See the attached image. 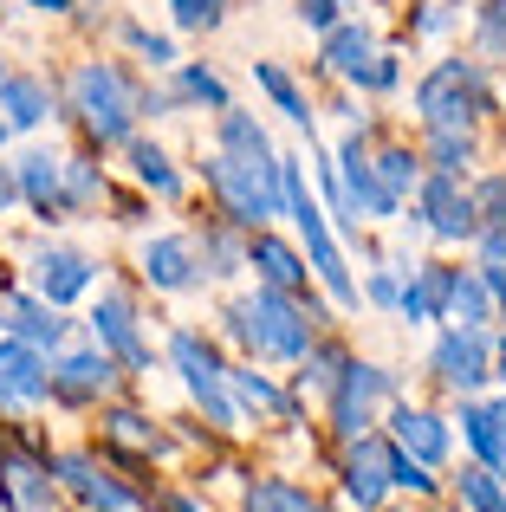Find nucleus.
I'll list each match as a JSON object with an SVG mask.
<instances>
[{
    "mask_svg": "<svg viewBox=\"0 0 506 512\" xmlns=\"http://www.w3.org/2000/svg\"><path fill=\"white\" fill-rule=\"evenodd\" d=\"M487 104H494V98H487L481 59H442V65H429V72H422V85H416L422 130H474Z\"/></svg>",
    "mask_w": 506,
    "mask_h": 512,
    "instance_id": "obj_5",
    "label": "nucleus"
},
{
    "mask_svg": "<svg viewBox=\"0 0 506 512\" xmlns=\"http://www.w3.org/2000/svg\"><path fill=\"white\" fill-rule=\"evenodd\" d=\"M442 318H455L461 331H487L494 325V299H487V286H481V273H461L455 266V279H448V312Z\"/></svg>",
    "mask_w": 506,
    "mask_h": 512,
    "instance_id": "obj_26",
    "label": "nucleus"
},
{
    "mask_svg": "<svg viewBox=\"0 0 506 512\" xmlns=\"http://www.w3.org/2000/svg\"><path fill=\"white\" fill-rule=\"evenodd\" d=\"M0 325H7V338H20V344H33V350H59L65 344L59 305H46L39 292H33V299H7V305H0Z\"/></svg>",
    "mask_w": 506,
    "mask_h": 512,
    "instance_id": "obj_21",
    "label": "nucleus"
},
{
    "mask_svg": "<svg viewBox=\"0 0 506 512\" xmlns=\"http://www.w3.org/2000/svg\"><path fill=\"white\" fill-rule=\"evenodd\" d=\"M455 20H461V0H422V13H416V33H422V39H442Z\"/></svg>",
    "mask_w": 506,
    "mask_h": 512,
    "instance_id": "obj_46",
    "label": "nucleus"
},
{
    "mask_svg": "<svg viewBox=\"0 0 506 512\" xmlns=\"http://www.w3.org/2000/svg\"><path fill=\"white\" fill-rule=\"evenodd\" d=\"M338 182H344V201H351V214L357 221H390L403 201L390 195V188L377 182V169H370V143H364V130H351V137L338 143Z\"/></svg>",
    "mask_w": 506,
    "mask_h": 512,
    "instance_id": "obj_12",
    "label": "nucleus"
},
{
    "mask_svg": "<svg viewBox=\"0 0 506 512\" xmlns=\"http://www.w3.org/2000/svg\"><path fill=\"white\" fill-rule=\"evenodd\" d=\"M124 156H130V175H137L150 195H182V175H176V163H169V150H156V143H143V137H130L124 143Z\"/></svg>",
    "mask_w": 506,
    "mask_h": 512,
    "instance_id": "obj_29",
    "label": "nucleus"
},
{
    "mask_svg": "<svg viewBox=\"0 0 506 512\" xmlns=\"http://www.w3.org/2000/svg\"><path fill=\"white\" fill-rule=\"evenodd\" d=\"M26 7H39V13H52V20H59V13H72V0H26Z\"/></svg>",
    "mask_w": 506,
    "mask_h": 512,
    "instance_id": "obj_51",
    "label": "nucleus"
},
{
    "mask_svg": "<svg viewBox=\"0 0 506 512\" xmlns=\"http://www.w3.org/2000/svg\"><path fill=\"white\" fill-rule=\"evenodd\" d=\"M0 117H7L13 130H39L52 117V85L33 72H7L0 78Z\"/></svg>",
    "mask_w": 506,
    "mask_h": 512,
    "instance_id": "obj_23",
    "label": "nucleus"
},
{
    "mask_svg": "<svg viewBox=\"0 0 506 512\" xmlns=\"http://www.w3.org/2000/svg\"><path fill=\"white\" fill-rule=\"evenodd\" d=\"M163 512H202V506H195L189 493H169V500H163Z\"/></svg>",
    "mask_w": 506,
    "mask_h": 512,
    "instance_id": "obj_52",
    "label": "nucleus"
},
{
    "mask_svg": "<svg viewBox=\"0 0 506 512\" xmlns=\"http://www.w3.org/2000/svg\"><path fill=\"white\" fill-rule=\"evenodd\" d=\"M396 78H403V65H396L390 52H377V72H370V91H396Z\"/></svg>",
    "mask_w": 506,
    "mask_h": 512,
    "instance_id": "obj_49",
    "label": "nucleus"
},
{
    "mask_svg": "<svg viewBox=\"0 0 506 512\" xmlns=\"http://www.w3.org/2000/svg\"><path fill=\"white\" fill-rule=\"evenodd\" d=\"M474 273H481V286H487V299H494V312L506 318V266H494V260H481V266H474Z\"/></svg>",
    "mask_w": 506,
    "mask_h": 512,
    "instance_id": "obj_48",
    "label": "nucleus"
},
{
    "mask_svg": "<svg viewBox=\"0 0 506 512\" xmlns=\"http://www.w3.org/2000/svg\"><path fill=\"white\" fill-rule=\"evenodd\" d=\"M390 454H396V441H377V435H357L351 454H344V493L364 512H377L383 493H390Z\"/></svg>",
    "mask_w": 506,
    "mask_h": 512,
    "instance_id": "obj_17",
    "label": "nucleus"
},
{
    "mask_svg": "<svg viewBox=\"0 0 506 512\" xmlns=\"http://www.w3.org/2000/svg\"><path fill=\"white\" fill-rule=\"evenodd\" d=\"M396 292H403V266H396V260H377V273H370L364 299L383 305V312H396Z\"/></svg>",
    "mask_w": 506,
    "mask_h": 512,
    "instance_id": "obj_44",
    "label": "nucleus"
},
{
    "mask_svg": "<svg viewBox=\"0 0 506 512\" xmlns=\"http://www.w3.org/2000/svg\"><path fill=\"white\" fill-rule=\"evenodd\" d=\"M20 201V175H13V163H0V214Z\"/></svg>",
    "mask_w": 506,
    "mask_h": 512,
    "instance_id": "obj_50",
    "label": "nucleus"
},
{
    "mask_svg": "<svg viewBox=\"0 0 506 512\" xmlns=\"http://www.w3.org/2000/svg\"><path fill=\"white\" fill-rule=\"evenodd\" d=\"M7 137H13V124H7V117H0V143H7Z\"/></svg>",
    "mask_w": 506,
    "mask_h": 512,
    "instance_id": "obj_54",
    "label": "nucleus"
},
{
    "mask_svg": "<svg viewBox=\"0 0 506 512\" xmlns=\"http://www.w3.org/2000/svg\"><path fill=\"white\" fill-rule=\"evenodd\" d=\"M279 208H286V214H292V227H299V240H305V266H312V279H318V286H325L331 299L344 305V312H357V305H364V292H357L351 266H344L338 240H331V221H325V208H318V195L305 188L299 156H279Z\"/></svg>",
    "mask_w": 506,
    "mask_h": 512,
    "instance_id": "obj_3",
    "label": "nucleus"
},
{
    "mask_svg": "<svg viewBox=\"0 0 506 512\" xmlns=\"http://www.w3.org/2000/svg\"><path fill=\"white\" fill-rule=\"evenodd\" d=\"M169 20H176L182 33H215V26L228 20V0H169Z\"/></svg>",
    "mask_w": 506,
    "mask_h": 512,
    "instance_id": "obj_40",
    "label": "nucleus"
},
{
    "mask_svg": "<svg viewBox=\"0 0 506 512\" xmlns=\"http://www.w3.org/2000/svg\"><path fill=\"white\" fill-rule=\"evenodd\" d=\"M208 175V188H215V201H221V214H228L234 227H266L273 214H286L279 208V156H234V150H215L202 163Z\"/></svg>",
    "mask_w": 506,
    "mask_h": 512,
    "instance_id": "obj_4",
    "label": "nucleus"
},
{
    "mask_svg": "<svg viewBox=\"0 0 506 512\" xmlns=\"http://www.w3.org/2000/svg\"><path fill=\"white\" fill-rule=\"evenodd\" d=\"M228 331L247 357H266V363H305V350L318 344V312L292 305V292H273L260 286L253 299L228 305Z\"/></svg>",
    "mask_w": 506,
    "mask_h": 512,
    "instance_id": "obj_1",
    "label": "nucleus"
},
{
    "mask_svg": "<svg viewBox=\"0 0 506 512\" xmlns=\"http://www.w3.org/2000/svg\"><path fill=\"white\" fill-rule=\"evenodd\" d=\"M370 169H377V182L390 188L396 201L422 188V156H416V150H403V143H383V150L370 156Z\"/></svg>",
    "mask_w": 506,
    "mask_h": 512,
    "instance_id": "obj_31",
    "label": "nucleus"
},
{
    "mask_svg": "<svg viewBox=\"0 0 506 512\" xmlns=\"http://www.w3.org/2000/svg\"><path fill=\"white\" fill-rule=\"evenodd\" d=\"M247 512H325V506L292 480H260V487H247Z\"/></svg>",
    "mask_w": 506,
    "mask_h": 512,
    "instance_id": "obj_36",
    "label": "nucleus"
},
{
    "mask_svg": "<svg viewBox=\"0 0 506 512\" xmlns=\"http://www.w3.org/2000/svg\"><path fill=\"white\" fill-rule=\"evenodd\" d=\"M46 396H52L46 350H33L20 338H0V415H33Z\"/></svg>",
    "mask_w": 506,
    "mask_h": 512,
    "instance_id": "obj_11",
    "label": "nucleus"
},
{
    "mask_svg": "<svg viewBox=\"0 0 506 512\" xmlns=\"http://www.w3.org/2000/svg\"><path fill=\"white\" fill-rule=\"evenodd\" d=\"M163 357H169V370L182 376V389H189V396L208 409V422H215V428H241V402H234V383H228V370H221L215 344H208L202 331H169Z\"/></svg>",
    "mask_w": 506,
    "mask_h": 512,
    "instance_id": "obj_6",
    "label": "nucleus"
},
{
    "mask_svg": "<svg viewBox=\"0 0 506 512\" xmlns=\"http://www.w3.org/2000/svg\"><path fill=\"white\" fill-rule=\"evenodd\" d=\"M228 383H234V402H247V409H260V415H292V396L286 389H273L253 363H241V370H228Z\"/></svg>",
    "mask_w": 506,
    "mask_h": 512,
    "instance_id": "obj_34",
    "label": "nucleus"
},
{
    "mask_svg": "<svg viewBox=\"0 0 506 512\" xmlns=\"http://www.w3.org/2000/svg\"><path fill=\"white\" fill-rule=\"evenodd\" d=\"M13 175H20V201L26 208H39L46 221H65V156L59 150H26L20 163H13Z\"/></svg>",
    "mask_w": 506,
    "mask_h": 512,
    "instance_id": "obj_18",
    "label": "nucleus"
},
{
    "mask_svg": "<svg viewBox=\"0 0 506 512\" xmlns=\"http://www.w3.org/2000/svg\"><path fill=\"white\" fill-rule=\"evenodd\" d=\"M247 266L260 273V286H273V292H299L305 286V253H292L286 240H273V234L247 240Z\"/></svg>",
    "mask_w": 506,
    "mask_h": 512,
    "instance_id": "obj_24",
    "label": "nucleus"
},
{
    "mask_svg": "<svg viewBox=\"0 0 506 512\" xmlns=\"http://www.w3.org/2000/svg\"><path fill=\"white\" fill-rule=\"evenodd\" d=\"M176 98L182 104H208V111H228V78L215 65H176Z\"/></svg>",
    "mask_w": 506,
    "mask_h": 512,
    "instance_id": "obj_32",
    "label": "nucleus"
},
{
    "mask_svg": "<svg viewBox=\"0 0 506 512\" xmlns=\"http://www.w3.org/2000/svg\"><path fill=\"white\" fill-rule=\"evenodd\" d=\"M396 396L390 370H377V363H344V376L331 383V428H338L344 441L370 435L377 428V409Z\"/></svg>",
    "mask_w": 506,
    "mask_h": 512,
    "instance_id": "obj_7",
    "label": "nucleus"
},
{
    "mask_svg": "<svg viewBox=\"0 0 506 512\" xmlns=\"http://www.w3.org/2000/svg\"><path fill=\"white\" fill-rule=\"evenodd\" d=\"M448 279H455V266H442V260L403 266V292H396V318H409V325H435V318L448 312Z\"/></svg>",
    "mask_w": 506,
    "mask_h": 512,
    "instance_id": "obj_19",
    "label": "nucleus"
},
{
    "mask_svg": "<svg viewBox=\"0 0 506 512\" xmlns=\"http://www.w3.org/2000/svg\"><path fill=\"white\" fill-rule=\"evenodd\" d=\"M474 156H481L474 130H429V163H435V175H468Z\"/></svg>",
    "mask_w": 506,
    "mask_h": 512,
    "instance_id": "obj_33",
    "label": "nucleus"
},
{
    "mask_svg": "<svg viewBox=\"0 0 506 512\" xmlns=\"http://www.w3.org/2000/svg\"><path fill=\"white\" fill-rule=\"evenodd\" d=\"M104 201V175L98 163H85V156H65V208H98Z\"/></svg>",
    "mask_w": 506,
    "mask_h": 512,
    "instance_id": "obj_37",
    "label": "nucleus"
},
{
    "mask_svg": "<svg viewBox=\"0 0 506 512\" xmlns=\"http://www.w3.org/2000/svg\"><path fill=\"white\" fill-rule=\"evenodd\" d=\"M494 376H506V338L494 344Z\"/></svg>",
    "mask_w": 506,
    "mask_h": 512,
    "instance_id": "obj_53",
    "label": "nucleus"
},
{
    "mask_svg": "<svg viewBox=\"0 0 506 512\" xmlns=\"http://www.w3.org/2000/svg\"><path fill=\"white\" fill-rule=\"evenodd\" d=\"M292 13H299L312 33H331V26L344 20V0H292Z\"/></svg>",
    "mask_w": 506,
    "mask_h": 512,
    "instance_id": "obj_47",
    "label": "nucleus"
},
{
    "mask_svg": "<svg viewBox=\"0 0 506 512\" xmlns=\"http://www.w3.org/2000/svg\"><path fill=\"white\" fill-rule=\"evenodd\" d=\"M253 85H260L266 98H273V104H279V111H286L299 130H312V98L299 91V78H292L286 65H273V59H253Z\"/></svg>",
    "mask_w": 506,
    "mask_h": 512,
    "instance_id": "obj_28",
    "label": "nucleus"
},
{
    "mask_svg": "<svg viewBox=\"0 0 506 512\" xmlns=\"http://www.w3.org/2000/svg\"><path fill=\"white\" fill-rule=\"evenodd\" d=\"M318 65H325L331 78H344V85L370 91V72H377V39H370V26L338 20L325 33V46H318Z\"/></svg>",
    "mask_w": 506,
    "mask_h": 512,
    "instance_id": "obj_16",
    "label": "nucleus"
},
{
    "mask_svg": "<svg viewBox=\"0 0 506 512\" xmlns=\"http://www.w3.org/2000/svg\"><path fill=\"white\" fill-rule=\"evenodd\" d=\"M422 227H429V240H442V247H461V240L481 234V201L461 188V175H422Z\"/></svg>",
    "mask_w": 506,
    "mask_h": 512,
    "instance_id": "obj_9",
    "label": "nucleus"
},
{
    "mask_svg": "<svg viewBox=\"0 0 506 512\" xmlns=\"http://www.w3.org/2000/svg\"><path fill=\"white\" fill-rule=\"evenodd\" d=\"M124 46L137 52L150 72H169V65H176V39H169V33H150V26H137V20H124Z\"/></svg>",
    "mask_w": 506,
    "mask_h": 512,
    "instance_id": "obj_38",
    "label": "nucleus"
},
{
    "mask_svg": "<svg viewBox=\"0 0 506 512\" xmlns=\"http://www.w3.org/2000/svg\"><path fill=\"white\" fill-rule=\"evenodd\" d=\"M202 253H208V260H215V266H208V273H215V279H234V273H241V266H247V247H241V240H228V234H221V227H208V234H202Z\"/></svg>",
    "mask_w": 506,
    "mask_h": 512,
    "instance_id": "obj_42",
    "label": "nucleus"
},
{
    "mask_svg": "<svg viewBox=\"0 0 506 512\" xmlns=\"http://www.w3.org/2000/svg\"><path fill=\"white\" fill-rule=\"evenodd\" d=\"M117 389V357L104 344H78V350H59L52 357V396L72 402V409H91Z\"/></svg>",
    "mask_w": 506,
    "mask_h": 512,
    "instance_id": "obj_10",
    "label": "nucleus"
},
{
    "mask_svg": "<svg viewBox=\"0 0 506 512\" xmlns=\"http://www.w3.org/2000/svg\"><path fill=\"white\" fill-rule=\"evenodd\" d=\"M111 435H117V441H130V448H163V435H156V428L143 422L137 409H117V415H111Z\"/></svg>",
    "mask_w": 506,
    "mask_h": 512,
    "instance_id": "obj_45",
    "label": "nucleus"
},
{
    "mask_svg": "<svg viewBox=\"0 0 506 512\" xmlns=\"http://www.w3.org/2000/svg\"><path fill=\"white\" fill-rule=\"evenodd\" d=\"M26 279H33V292L46 305H72V299H85V292L98 286V266H91V253H78V247H39L33 260H26Z\"/></svg>",
    "mask_w": 506,
    "mask_h": 512,
    "instance_id": "obj_13",
    "label": "nucleus"
},
{
    "mask_svg": "<svg viewBox=\"0 0 506 512\" xmlns=\"http://www.w3.org/2000/svg\"><path fill=\"white\" fill-rule=\"evenodd\" d=\"M455 487H461V506H468V512H506V487H500L494 467H481V461L461 467Z\"/></svg>",
    "mask_w": 506,
    "mask_h": 512,
    "instance_id": "obj_35",
    "label": "nucleus"
},
{
    "mask_svg": "<svg viewBox=\"0 0 506 512\" xmlns=\"http://www.w3.org/2000/svg\"><path fill=\"white\" fill-rule=\"evenodd\" d=\"M344 363H351V357H344L338 344H325V350H305V370H299V383H305V389H325V396H331V383L344 376Z\"/></svg>",
    "mask_w": 506,
    "mask_h": 512,
    "instance_id": "obj_41",
    "label": "nucleus"
},
{
    "mask_svg": "<svg viewBox=\"0 0 506 512\" xmlns=\"http://www.w3.org/2000/svg\"><path fill=\"white\" fill-rule=\"evenodd\" d=\"M65 111L85 124L91 143H130L143 117V91L124 78V65L111 59H78L72 78H65Z\"/></svg>",
    "mask_w": 506,
    "mask_h": 512,
    "instance_id": "obj_2",
    "label": "nucleus"
},
{
    "mask_svg": "<svg viewBox=\"0 0 506 512\" xmlns=\"http://www.w3.org/2000/svg\"><path fill=\"white\" fill-rule=\"evenodd\" d=\"M474 52L481 59H506V0H481V13H474Z\"/></svg>",
    "mask_w": 506,
    "mask_h": 512,
    "instance_id": "obj_39",
    "label": "nucleus"
},
{
    "mask_svg": "<svg viewBox=\"0 0 506 512\" xmlns=\"http://www.w3.org/2000/svg\"><path fill=\"white\" fill-rule=\"evenodd\" d=\"M215 150H234V156H273V143H266V124L253 111H215Z\"/></svg>",
    "mask_w": 506,
    "mask_h": 512,
    "instance_id": "obj_30",
    "label": "nucleus"
},
{
    "mask_svg": "<svg viewBox=\"0 0 506 512\" xmlns=\"http://www.w3.org/2000/svg\"><path fill=\"white\" fill-rule=\"evenodd\" d=\"M0 78H7V72H0Z\"/></svg>",
    "mask_w": 506,
    "mask_h": 512,
    "instance_id": "obj_55",
    "label": "nucleus"
},
{
    "mask_svg": "<svg viewBox=\"0 0 506 512\" xmlns=\"http://www.w3.org/2000/svg\"><path fill=\"white\" fill-rule=\"evenodd\" d=\"M390 487H403V493H422V500H429V493H435V474H429L422 461H409L403 448H396V454H390Z\"/></svg>",
    "mask_w": 506,
    "mask_h": 512,
    "instance_id": "obj_43",
    "label": "nucleus"
},
{
    "mask_svg": "<svg viewBox=\"0 0 506 512\" xmlns=\"http://www.w3.org/2000/svg\"><path fill=\"white\" fill-rule=\"evenodd\" d=\"M390 441L409 454V461H422V467L448 461V422L435 409H409V402H396V409H390Z\"/></svg>",
    "mask_w": 506,
    "mask_h": 512,
    "instance_id": "obj_20",
    "label": "nucleus"
},
{
    "mask_svg": "<svg viewBox=\"0 0 506 512\" xmlns=\"http://www.w3.org/2000/svg\"><path fill=\"white\" fill-rule=\"evenodd\" d=\"M59 480H65V493L72 500H85V506H98V512H124V487H117L111 474H104L91 454H59Z\"/></svg>",
    "mask_w": 506,
    "mask_h": 512,
    "instance_id": "obj_22",
    "label": "nucleus"
},
{
    "mask_svg": "<svg viewBox=\"0 0 506 512\" xmlns=\"http://www.w3.org/2000/svg\"><path fill=\"white\" fill-rule=\"evenodd\" d=\"M137 266L156 292H195L202 286V253H195L189 234H150L137 247Z\"/></svg>",
    "mask_w": 506,
    "mask_h": 512,
    "instance_id": "obj_15",
    "label": "nucleus"
},
{
    "mask_svg": "<svg viewBox=\"0 0 506 512\" xmlns=\"http://www.w3.org/2000/svg\"><path fill=\"white\" fill-rule=\"evenodd\" d=\"M461 435H468L474 461H481V467H494V474H506V454H500V415H494V402L461 396Z\"/></svg>",
    "mask_w": 506,
    "mask_h": 512,
    "instance_id": "obj_25",
    "label": "nucleus"
},
{
    "mask_svg": "<svg viewBox=\"0 0 506 512\" xmlns=\"http://www.w3.org/2000/svg\"><path fill=\"white\" fill-rule=\"evenodd\" d=\"M429 370H435V383L455 389V396H481V383L494 376V344H487V331L448 325L429 350Z\"/></svg>",
    "mask_w": 506,
    "mask_h": 512,
    "instance_id": "obj_8",
    "label": "nucleus"
},
{
    "mask_svg": "<svg viewBox=\"0 0 506 512\" xmlns=\"http://www.w3.org/2000/svg\"><path fill=\"white\" fill-rule=\"evenodd\" d=\"M0 487H7L13 512H52V480L39 461H26V454H13L7 467H0Z\"/></svg>",
    "mask_w": 506,
    "mask_h": 512,
    "instance_id": "obj_27",
    "label": "nucleus"
},
{
    "mask_svg": "<svg viewBox=\"0 0 506 512\" xmlns=\"http://www.w3.org/2000/svg\"><path fill=\"white\" fill-rule=\"evenodd\" d=\"M91 338L111 350L124 370H150V338L137 331V305L124 299V292H98V305H91Z\"/></svg>",
    "mask_w": 506,
    "mask_h": 512,
    "instance_id": "obj_14",
    "label": "nucleus"
}]
</instances>
